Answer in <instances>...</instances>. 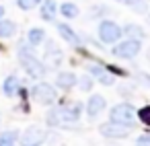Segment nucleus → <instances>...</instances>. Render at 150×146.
<instances>
[{
    "label": "nucleus",
    "instance_id": "nucleus-1",
    "mask_svg": "<svg viewBox=\"0 0 150 146\" xmlns=\"http://www.w3.org/2000/svg\"><path fill=\"white\" fill-rule=\"evenodd\" d=\"M80 117V105L74 107H56L47 113V123L54 128H68L76 123Z\"/></svg>",
    "mask_w": 150,
    "mask_h": 146
},
{
    "label": "nucleus",
    "instance_id": "nucleus-2",
    "mask_svg": "<svg viewBox=\"0 0 150 146\" xmlns=\"http://www.w3.org/2000/svg\"><path fill=\"white\" fill-rule=\"evenodd\" d=\"M19 62H21V66L25 68V72H27L31 78H43L45 72H47L45 64L39 62L37 56H35L27 45H19Z\"/></svg>",
    "mask_w": 150,
    "mask_h": 146
},
{
    "label": "nucleus",
    "instance_id": "nucleus-3",
    "mask_svg": "<svg viewBox=\"0 0 150 146\" xmlns=\"http://www.w3.org/2000/svg\"><path fill=\"white\" fill-rule=\"evenodd\" d=\"M136 117H138V113H136V109L129 103H117L111 109V119L113 121H119V123H123L127 128L136 123Z\"/></svg>",
    "mask_w": 150,
    "mask_h": 146
},
{
    "label": "nucleus",
    "instance_id": "nucleus-4",
    "mask_svg": "<svg viewBox=\"0 0 150 146\" xmlns=\"http://www.w3.org/2000/svg\"><path fill=\"white\" fill-rule=\"evenodd\" d=\"M140 50H142V43H140V39H127V41H121V43H117L113 50H111V54L115 56V58H121V60H132V58H136L138 54H140Z\"/></svg>",
    "mask_w": 150,
    "mask_h": 146
},
{
    "label": "nucleus",
    "instance_id": "nucleus-5",
    "mask_svg": "<svg viewBox=\"0 0 150 146\" xmlns=\"http://www.w3.org/2000/svg\"><path fill=\"white\" fill-rule=\"evenodd\" d=\"M33 97L41 105H52L58 99V93H56L54 84H50V82H37L33 86Z\"/></svg>",
    "mask_w": 150,
    "mask_h": 146
},
{
    "label": "nucleus",
    "instance_id": "nucleus-6",
    "mask_svg": "<svg viewBox=\"0 0 150 146\" xmlns=\"http://www.w3.org/2000/svg\"><path fill=\"white\" fill-rule=\"evenodd\" d=\"M121 35H123V29L119 25H115L113 21H103L99 25V39L103 43H115Z\"/></svg>",
    "mask_w": 150,
    "mask_h": 146
},
{
    "label": "nucleus",
    "instance_id": "nucleus-7",
    "mask_svg": "<svg viewBox=\"0 0 150 146\" xmlns=\"http://www.w3.org/2000/svg\"><path fill=\"white\" fill-rule=\"evenodd\" d=\"M127 125H123V123H119V121H107V123H103L101 128H99V132H101V136L103 138H109V140H121V138H125L127 136Z\"/></svg>",
    "mask_w": 150,
    "mask_h": 146
},
{
    "label": "nucleus",
    "instance_id": "nucleus-8",
    "mask_svg": "<svg viewBox=\"0 0 150 146\" xmlns=\"http://www.w3.org/2000/svg\"><path fill=\"white\" fill-rule=\"evenodd\" d=\"M105 105H107V101H105L101 95H93V97L86 101V115H88V117H97L99 113H103Z\"/></svg>",
    "mask_w": 150,
    "mask_h": 146
},
{
    "label": "nucleus",
    "instance_id": "nucleus-9",
    "mask_svg": "<svg viewBox=\"0 0 150 146\" xmlns=\"http://www.w3.org/2000/svg\"><path fill=\"white\" fill-rule=\"evenodd\" d=\"M76 80H78V76H76L74 72L66 70V72H60V74H58V78H56V84H58L62 91H68V89H72V86L76 84Z\"/></svg>",
    "mask_w": 150,
    "mask_h": 146
},
{
    "label": "nucleus",
    "instance_id": "nucleus-10",
    "mask_svg": "<svg viewBox=\"0 0 150 146\" xmlns=\"http://www.w3.org/2000/svg\"><path fill=\"white\" fill-rule=\"evenodd\" d=\"M19 89H21V80H19L15 74H11V76L4 78V82H2V93H4L6 97H15V95L19 93Z\"/></svg>",
    "mask_w": 150,
    "mask_h": 146
},
{
    "label": "nucleus",
    "instance_id": "nucleus-11",
    "mask_svg": "<svg viewBox=\"0 0 150 146\" xmlns=\"http://www.w3.org/2000/svg\"><path fill=\"white\" fill-rule=\"evenodd\" d=\"M58 33L62 35L64 41H68V43H72V45H80V37H78L66 23H60V25H58Z\"/></svg>",
    "mask_w": 150,
    "mask_h": 146
},
{
    "label": "nucleus",
    "instance_id": "nucleus-12",
    "mask_svg": "<svg viewBox=\"0 0 150 146\" xmlns=\"http://www.w3.org/2000/svg\"><path fill=\"white\" fill-rule=\"evenodd\" d=\"M45 60H47V64H54V66H58V64L62 62V50H60V47H58L54 41H47Z\"/></svg>",
    "mask_w": 150,
    "mask_h": 146
},
{
    "label": "nucleus",
    "instance_id": "nucleus-13",
    "mask_svg": "<svg viewBox=\"0 0 150 146\" xmlns=\"http://www.w3.org/2000/svg\"><path fill=\"white\" fill-rule=\"evenodd\" d=\"M56 2L54 0H41V9H39V13H41V19L43 21H54L56 19Z\"/></svg>",
    "mask_w": 150,
    "mask_h": 146
},
{
    "label": "nucleus",
    "instance_id": "nucleus-14",
    "mask_svg": "<svg viewBox=\"0 0 150 146\" xmlns=\"http://www.w3.org/2000/svg\"><path fill=\"white\" fill-rule=\"evenodd\" d=\"M41 140H43V130L37 128V125H31V128L25 132V136H23V142H25V144H37V142H41Z\"/></svg>",
    "mask_w": 150,
    "mask_h": 146
},
{
    "label": "nucleus",
    "instance_id": "nucleus-15",
    "mask_svg": "<svg viewBox=\"0 0 150 146\" xmlns=\"http://www.w3.org/2000/svg\"><path fill=\"white\" fill-rule=\"evenodd\" d=\"M17 33V25L8 19H0V37L2 39H8Z\"/></svg>",
    "mask_w": 150,
    "mask_h": 146
},
{
    "label": "nucleus",
    "instance_id": "nucleus-16",
    "mask_svg": "<svg viewBox=\"0 0 150 146\" xmlns=\"http://www.w3.org/2000/svg\"><path fill=\"white\" fill-rule=\"evenodd\" d=\"M27 39H29V43L35 47V45H39V43H43V41H45V31H43L41 27H33V29H29Z\"/></svg>",
    "mask_w": 150,
    "mask_h": 146
},
{
    "label": "nucleus",
    "instance_id": "nucleus-17",
    "mask_svg": "<svg viewBox=\"0 0 150 146\" xmlns=\"http://www.w3.org/2000/svg\"><path fill=\"white\" fill-rule=\"evenodd\" d=\"M123 33H127L129 37H134V39H142V37H146V33H144V29L140 27V25H134V23H129V25H125V29H123Z\"/></svg>",
    "mask_w": 150,
    "mask_h": 146
},
{
    "label": "nucleus",
    "instance_id": "nucleus-18",
    "mask_svg": "<svg viewBox=\"0 0 150 146\" xmlns=\"http://www.w3.org/2000/svg\"><path fill=\"white\" fill-rule=\"evenodd\" d=\"M60 11H62V15H64L66 19H76V17H78V6L72 4V2H64Z\"/></svg>",
    "mask_w": 150,
    "mask_h": 146
},
{
    "label": "nucleus",
    "instance_id": "nucleus-19",
    "mask_svg": "<svg viewBox=\"0 0 150 146\" xmlns=\"http://www.w3.org/2000/svg\"><path fill=\"white\" fill-rule=\"evenodd\" d=\"M15 142H19V132H15V130H11V132H4V134H0V146H8V144H15Z\"/></svg>",
    "mask_w": 150,
    "mask_h": 146
},
{
    "label": "nucleus",
    "instance_id": "nucleus-20",
    "mask_svg": "<svg viewBox=\"0 0 150 146\" xmlns=\"http://www.w3.org/2000/svg\"><path fill=\"white\" fill-rule=\"evenodd\" d=\"M115 2L127 4V6H132V9H136V6H138V11H140V13H144V11H146V4H144V0H115Z\"/></svg>",
    "mask_w": 150,
    "mask_h": 146
},
{
    "label": "nucleus",
    "instance_id": "nucleus-21",
    "mask_svg": "<svg viewBox=\"0 0 150 146\" xmlns=\"http://www.w3.org/2000/svg\"><path fill=\"white\" fill-rule=\"evenodd\" d=\"M37 4H41V0H17V6L23 9V11H31Z\"/></svg>",
    "mask_w": 150,
    "mask_h": 146
},
{
    "label": "nucleus",
    "instance_id": "nucleus-22",
    "mask_svg": "<svg viewBox=\"0 0 150 146\" xmlns=\"http://www.w3.org/2000/svg\"><path fill=\"white\" fill-rule=\"evenodd\" d=\"M136 113H138V117L142 119V123H148V125H150V105H146V107H140Z\"/></svg>",
    "mask_w": 150,
    "mask_h": 146
},
{
    "label": "nucleus",
    "instance_id": "nucleus-23",
    "mask_svg": "<svg viewBox=\"0 0 150 146\" xmlns=\"http://www.w3.org/2000/svg\"><path fill=\"white\" fill-rule=\"evenodd\" d=\"M99 82H101V84H105V86H111V84L115 82V76H113V74H109V72L105 70V72L99 76Z\"/></svg>",
    "mask_w": 150,
    "mask_h": 146
},
{
    "label": "nucleus",
    "instance_id": "nucleus-24",
    "mask_svg": "<svg viewBox=\"0 0 150 146\" xmlns=\"http://www.w3.org/2000/svg\"><path fill=\"white\" fill-rule=\"evenodd\" d=\"M76 82H78V89H80V91H91V89H93V80H91L88 76H82V78H78Z\"/></svg>",
    "mask_w": 150,
    "mask_h": 146
},
{
    "label": "nucleus",
    "instance_id": "nucleus-25",
    "mask_svg": "<svg viewBox=\"0 0 150 146\" xmlns=\"http://www.w3.org/2000/svg\"><path fill=\"white\" fill-rule=\"evenodd\" d=\"M88 72H91V74H95V76L99 78V76L105 72V68H101V66H95V64H93V66H88Z\"/></svg>",
    "mask_w": 150,
    "mask_h": 146
},
{
    "label": "nucleus",
    "instance_id": "nucleus-26",
    "mask_svg": "<svg viewBox=\"0 0 150 146\" xmlns=\"http://www.w3.org/2000/svg\"><path fill=\"white\" fill-rule=\"evenodd\" d=\"M136 144H150V134H142V136L136 140Z\"/></svg>",
    "mask_w": 150,
    "mask_h": 146
},
{
    "label": "nucleus",
    "instance_id": "nucleus-27",
    "mask_svg": "<svg viewBox=\"0 0 150 146\" xmlns=\"http://www.w3.org/2000/svg\"><path fill=\"white\" fill-rule=\"evenodd\" d=\"M138 78L144 82V86H150V76H146V74H138Z\"/></svg>",
    "mask_w": 150,
    "mask_h": 146
},
{
    "label": "nucleus",
    "instance_id": "nucleus-28",
    "mask_svg": "<svg viewBox=\"0 0 150 146\" xmlns=\"http://www.w3.org/2000/svg\"><path fill=\"white\" fill-rule=\"evenodd\" d=\"M0 19H4V6H0Z\"/></svg>",
    "mask_w": 150,
    "mask_h": 146
},
{
    "label": "nucleus",
    "instance_id": "nucleus-29",
    "mask_svg": "<svg viewBox=\"0 0 150 146\" xmlns=\"http://www.w3.org/2000/svg\"><path fill=\"white\" fill-rule=\"evenodd\" d=\"M148 60H150V50H148Z\"/></svg>",
    "mask_w": 150,
    "mask_h": 146
},
{
    "label": "nucleus",
    "instance_id": "nucleus-30",
    "mask_svg": "<svg viewBox=\"0 0 150 146\" xmlns=\"http://www.w3.org/2000/svg\"><path fill=\"white\" fill-rule=\"evenodd\" d=\"M0 119H2V117H0Z\"/></svg>",
    "mask_w": 150,
    "mask_h": 146
}]
</instances>
